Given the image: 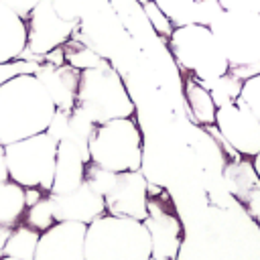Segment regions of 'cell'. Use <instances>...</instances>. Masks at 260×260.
Wrapping results in <instances>:
<instances>
[{
  "label": "cell",
  "instance_id": "6da1fadb",
  "mask_svg": "<svg viewBox=\"0 0 260 260\" xmlns=\"http://www.w3.org/2000/svg\"><path fill=\"white\" fill-rule=\"evenodd\" d=\"M55 104L35 73H22L0 85V146L47 130Z\"/></svg>",
  "mask_w": 260,
  "mask_h": 260
},
{
  "label": "cell",
  "instance_id": "7a4b0ae2",
  "mask_svg": "<svg viewBox=\"0 0 260 260\" xmlns=\"http://www.w3.org/2000/svg\"><path fill=\"white\" fill-rule=\"evenodd\" d=\"M150 236L144 221L102 213L85 228V260H148Z\"/></svg>",
  "mask_w": 260,
  "mask_h": 260
},
{
  "label": "cell",
  "instance_id": "3957f363",
  "mask_svg": "<svg viewBox=\"0 0 260 260\" xmlns=\"http://www.w3.org/2000/svg\"><path fill=\"white\" fill-rule=\"evenodd\" d=\"M77 106H81L95 124L116 118H132L136 110L126 83L110 63L79 73Z\"/></svg>",
  "mask_w": 260,
  "mask_h": 260
},
{
  "label": "cell",
  "instance_id": "277c9868",
  "mask_svg": "<svg viewBox=\"0 0 260 260\" xmlns=\"http://www.w3.org/2000/svg\"><path fill=\"white\" fill-rule=\"evenodd\" d=\"M89 162L112 173L142 167V132L134 118H116L98 124L89 140Z\"/></svg>",
  "mask_w": 260,
  "mask_h": 260
},
{
  "label": "cell",
  "instance_id": "5b68a950",
  "mask_svg": "<svg viewBox=\"0 0 260 260\" xmlns=\"http://www.w3.org/2000/svg\"><path fill=\"white\" fill-rule=\"evenodd\" d=\"M169 43L177 65L183 71H189L199 83L217 79L230 71V63L209 26H175Z\"/></svg>",
  "mask_w": 260,
  "mask_h": 260
},
{
  "label": "cell",
  "instance_id": "8992f818",
  "mask_svg": "<svg viewBox=\"0 0 260 260\" xmlns=\"http://www.w3.org/2000/svg\"><path fill=\"white\" fill-rule=\"evenodd\" d=\"M8 179L20 187H37L49 193L55 173L57 142L47 134H35L2 146Z\"/></svg>",
  "mask_w": 260,
  "mask_h": 260
},
{
  "label": "cell",
  "instance_id": "52a82bcc",
  "mask_svg": "<svg viewBox=\"0 0 260 260\" xmlns=\"http://www.w3.org/2000/svg\"><path fill=\"white\" fill-rule=\"evenodd\" d=\"M24 22L26 47L22 55H35L41 61L47 53L71 39L79 24V16L67 10L63 0H41Z\"/></svg>",
  "mask_w": 260,
  "mask_h": 260
},
{
  "label": "cell",
  "instance_id": "ba28073f",
  "mask_svg": "<svg viewBox=\"0 0 260 260\" xmlns=\"http://www.w3.org/2000/svg\"><path fill=\"white\" fill-rule=\"evenodd\" d=\"M209 28L230 67L260 63V12L223 10Z\"/></svg>",
  "mask_w": 260,
  "mask_h": 260
},
{
  "label": "cell",
  "instance_id": "9c48e42d",
  "mask_svg": "<svg viewBox=\"0 0 260 260\" xmlns=\"http://www.w3.org/2000/svg\"><path fill=\"white\" fill-rule=\"evenodd\" d=\"M150 236V256L160 260H177L183 244V223L175 213L169 197L148 195V213L144 217Z\"/></svg>",
  "mask_w": 260,
  "mask_h": 260
},
{
  "label": "cell",
  "instance_id": "30bf717a",
  "mask_svg": "<svg viewBox=\"0 0 260 260\" xmlns=\"http://www.w3.org/2000/svg\"><path fill=\"white\" fill-rule=\"evenodd\" d=\"M213 126L234 152L248 158L260 152V120L238 100L217 108Z\"/></svg>",
  "mask_w": 260,
  "mask_h": 260
},
{
  "label": "cell",
  "instance_id": "8fae6325",
  "mask_svg": "<svg viewBox=\"0 0 260 260\" xmlns=\"http://www.w3.org/2000/svg\"><path fill=\"white\" fill-rule=\"evenodd\" d=\"M106 213L144 221L148 213V181L142 171L116 173L112 189L104 195Z\"/></svg>",
  "mask_w": 260,
  "mask_h": 260
},
{
  "label": "cell",
  "instance_id": "7c38bea8",
  "mask_svg": "<svg viewBox=\"0 0 260 260\" xmlns=\"http://www.w3.org/2000/svg\"><path fill=\"white\" fill-rule=\"evenodd\" d=\"M85 223L55 221L41 232L32 260H85Z\"/></svg>",
  "mask_w": 260,
  "mask_h": 260
},
{
  "label": "cell",
  "instance_id": "4fadbf2b",
  "mask_svg": "<svg viewBox=\"0 0 260 260\" xmlns=\"http://www.w3.org/2000/svg\"><path fill=\"white\" fill-rule=\"evenodd\" d=\"M51 205H53V215L55 221H79V223H91L95 217L106 213V201L104 195L93 191L85 181L65 193V195H51Z\"/></svg>",
  "mask_w": 260,
  "mask_h": 260
},
{
  "label": "cell",
  "instance_id": "5bb4252c",
  "mask_svg": "<svg viewBox=\"0 0 260 260\" xmlns=\"http://www.w3.org/2000/svg\"><path fill=\"white\" fill-rule=\"evenodd\" d=\"M89 156L69 138H63L57 144V158H55V173L49 193L51 195H65L77 189L85 181V165Z\"/></svg>",
  "mask_w": 260,
  "mask_h": 260
},
{
  "label": "cell",
  "instance_id": "9a60e30c",
  "mask_svg": "<svg viewBox=\"0 0 260 260\" xmlns=\"http://www.w3.org/2000/svg\"><path fill=\"white\" fill-rule=\"evenodd\" d=\"M79 69L71 65H53V63H39L35 75L49 91L57 110L69 112L77 104V85H79Z\"/></svg>",
  "mask_w": 260,
  "mask_h": 260
},
{
  "label": "cell",
  "instance_id": "2e32d148",
  "mask_svg": "<svg viewBox=\"0 0 260 260\" xmlns=\"http://www.w3.org/2000/svg\"><path fill=\"white\" fill-rule=\"evenodd\" d=\"M26 47V22L0 2V63L22 57Z\"/></svg>",
  "mask_w": 260,
  "mask_h": 260
},
{
  "label": "cell",
  "instance_id": "e0dca14e",
  "mask_svg": "<svg viewBox=\"0 0 260 260\" xmlns=\"http://www.w3.org/2000/svg\"><path fill=\"white\" fill-rule=\"evenodd\" d=\"M26 213L24 187L6 179L0 183V228H14Z\"/></svg>",
  "mask_w": 260,
  "mask_h": 260
},
{
  "label": "cell",
  "instance_id": "ac0fdd59",
  "mask_svg": "<svg viewBox=\"0 0 260 260\" xmlns=\"http://www.w3.org/2000/svg\"><path fill=\"white\" fill-rule=\"evenodd\" d=\"M185 102H187V110H189L191 118L197 124H201V126H213L217 106H215L211 93L195 77H191L187 81V85H185Z\"/></svg>",
  "mask_w": 260,
  "mask_h": 260
},
{
  "label": "cell",
  "instance_id": "d6986e66",
  "mask_svg": "<svg viewBox=\"0 0 260 260\" xmlns=\"http://www.w3.org/2000/svg\"><path fill=\"white\" fill-rule=\"evenodd\" d=\"M39 236H41V232L28 228L24 223L10 228L0 246V256H8V258H16V260H32Z\"/></svg>",
  "mask_w": 260,
  "mask_h": 260
},
{
  "label": "cell",
  "instance_id": "ffe728a7",
  "mask_svg": "<svg viewBox=\"0 0 260 260\" xmlns=\"http://www.w3.org/2000/svg\"><path fill=\"white\" fill-rule=\"evenodd\" d=\"M223 179H225L228 189H230L240 201H244L250 191H254L256 187H260V181H258L256 171H254V167H252V158H248V156L230 162V165L223 169Z\"/></svg>",
  "mask_w": 260,
  "mask_h": 260
},
{
  "label": "cell",
  "instance_id": "44dd1931",
  "mask_svg": "<svg viewBox=\"0 0 260 260\" xmlns=\"http://www.w3.org/2000/svg\"><path fill=\"white\" fill-rule=\"evenodd\" d=\"M98 124L91 120V116L81 108V106H73L69 110V116H67V134L65 138H69L71 142H75L87 156H89V140L95 132Z\"/></svg>",
  "mask_w": 260,
  "mask_h": 260
},
{
  "label": "cell",
  "instance_id": "7402d4cb",
  "mask_svg": "<svg viewBox=\"0 0 260 260\" xmlns=\"http://www.w3.org/2000/svg\"><path fill=\"white\" fill-rule=\"evenodd\" d=\"M201 85L211 93V98H213L217 108L236 102L238 95H240V89H242V81L238 77H234L230 71L225 75H221L217 79H211V81H205Z\"/></svg>",
  "mask_w": 260,
  "mask_h": 260
},
{
  "label": "cell",
  "instance_id": "603a6c76",
  "mask_svg": "<svg viewBox=\"0 0 260 260\" xmlns=\"http://www.w3.org/2000/svg\"><path fill=\"white\" fill-rule=\"evenodd\" d=\"M22 219H24V225H28L37 232H45L47 228H51L55 223V215H53V205H51L49 193H45L35 205H30Z\"/></svg>",
  "mask_w": 260,
  "mask_h": 260
},
{
  "label": "cell",
  "instance_id": "cb8c5ba5",
  "mask_svg": "<svg viewBox=\"0 0 260 260\" xmlns=\"http://www.w3.org/2000/svg\"><path fill=\"white\" fill-rule=\"evenodd\" d=\"M154 2L165 12V16L171 20L173 26L191 24V14H193L197 0H154Z\"/></svg>",
  "mask_w": 260,
  "mask_h": 260
},
{
  "label": "cell",
  "instance_id": "d4e9b609",
  "mask_svg": "<svg viewBox=\"0 0 260 260\" xmlns=\"http://www.w3.org/2000/svg\"><path fill=\"white\" fill-rule=\"evenodd\" d=\"M114 181H116V173H112L108 169H102V167H98L93 162L85 165V183L93 191H98L100 195H106L112 189Z\"/></svg>",
  "mask_w": 260,
  "mask_h": 260
},
{
  "label": "cell",
  "instance_id": "484cf974",
  "mask_svg": "<svg viewBox=\"0 0 260 260\" xmlns=\"http://www.w3.org/2000/svg\"><path fill=\"white\" fill-rule=\"evenodd\" d=\"M238 102L244 104L260 120V75H254V77L242 81V89H240Z\"/></svg>",
  "mask_w": 260,
  "mask_h": 260
},
{
  "label": "cell",
  "instance_id": "4316f807",
  "mask_svg": "<svg viewBox=\"0 0 260 260\" xmlns=\"http://www.w3.org/2000/svg\"><path fill=\"white\" fill-rule=\"evenodd\" d=\"M65 63L83 71V69H89V67H100V65H106L108 61L104 57H100L95 51L87 49V47H79L71 53H65Z\"/></svg>",
  "mask_w": 260,
  "mask_h": 260
},
{
  "label": "cell",
  "instance_id": "83f0119b",
  "mask_svg": "<svg viewBox=\"0 0 260 260\" xmlns=\"http://www.w3.org/2000/svg\"><path fill=\"white\" fill-rule=\"evenodd\" d=\"M142 10H144L146 20L150 22V26L154 28V32H156V35H160V37H171V35H173L175 26H173V24H171V20L165 16V12L156 6V2H154V0L144 2V4H142Z\"/></svg>",
  "mask_w": 260,
  "mask_h": 260
},
{
  "label": "cell",
  "instance_id": "f1b7e54d",
  "mask_svg": "<svg viewBox=\"0 0 260 260\" xmlns=\"http://www.w3.org/2000/svg\"><path fill=\"white\" fill-rule=\"evenodd\" d=\"M223 12L221 4L217 0H197L193 14H191V24H201V26H211V22Z\"/></svg>",
  "mask_w": 260,
  "mask_h": 260
},
{
  "label": "cell",
  "instance_id": "f546056e",
  "mask_svg": "<svg viewBox=\"0 0 260 260\" xmlns=\"http://www.w3.org/2000/svg\"><path fill=\"white\" fill-rule=\"evenodd\" d=\"M41 61H28V59H12V61H6V63H0V85L6 83L8 79L16 77V75H22V73H35L37 67H39Z\"/></svg>",
  "mask_w": 260,
  "mask_h": 260
},
{
  "label": "cell",
  "instance_id": "4dcf8cb0",
  "mask_svg": "<svg viewBox=\"0 0 260 260\" xmlns=\"http://www.w3.org/2000/svg\"><path fill=\"white\" fill-rule=\"evenodd\" d=\"M67 116H69V112H65V110H55V114H53V118H51V122H49V126H47V134L59 144L63 138H65V134H67Z\"/></svg>",
  "mask_w": 260,
  "mask_h": 260
},
{
  "label": "cell",
  "instance_id": "1f68e13d",
  "mask_svg": "<svg viewBox=\"0 0 260 260\" xmlns=\"http://www.w3.org/2000/svg\"><path fill=\"white\" fill-rule=\"evenodd\" d=\"M230 12H260V0H217Z\"/></svg>",
  "mask_w": 260,
  "mask_h": 260
},
{
  "label": "cell",
  "instance_id": "d6a6232c",
  "mask_svg": "<svg viewBox=\"0 0 260 260\" xmlns=\"http://www.w3.org/2000/svg\"><path fill=\"white\" fill-rule=\"evenodd\" d=\"M4 6H8L14 14H18L22 20L28 18V14L32 12V8L41 2V0H0Z\"/></svg>",
  "mask_w": 260,
  "mask_h": 260
},
{
  "label": "cell",
  "instance_id": "836d02e7",
  "mask_svg": "<svg viewBox=\"0 0 260 260\" xmlns=\"http://www.w3.org/2000/svg\"><path fill=\"white\" fill-rule=\"evenodd\" d=\"M230 73L234 77H238L240 81H246L254 75H260V63H248V65H236V67H230Z\"/></svg>",
  "mask_w": 260,
  "mask_h": 260
},
{
  "label": "cell",
  "instance_id": "e575fe53",
  "mask_svg": "<svg viewBox=\"0 0 260 260\" xmlns=\"http://www.w3.org/2000/svg\"><path fill=\"white\" fill-rule=\"evenodd\" d=\"M244 205H246V209H248V213L260 223V187H256L254 191H250L248 193V197L242 201Z\"/></svg>",
  "mask_w": 260,
  "mask_h": 260
},
{
  "label": "cell",
  "instance_id": "d590c367",
  "mask_svg": "<svg viewBox=\"0 0 260 260\" xmlns=\"http://www.w3.org/2000/svg\"><path fill=\"white\" fill-rule=\"evenodd\" d=\"M8 179V169H6V162H4V152H2V146H0V183Z\"/></svg>",
  "mask_w": 260,
  "mask_h": 260
},
{
  "label": "cell",
  "instance_id": "8d00e7d4",
  "mask_svg": "<svg viewBox=\"0 0 260 260\" xmlns=\"http://www.w3.org/2000/svg\"><path fill=\"white\" fill-rule=\"evenodd\" d=\"M252 167H254V171H256V177H258V181H260V152L252 156Z\"/></svg>",
  "mask_w": 260,
  "mask_h": 260
},
{
  "label": "cell",
  "instance_id": "74e56055",
  "mask_svg": "<svg viewBox=\"0 0 260 260\" xmlns=\"http://www.w3.org/2000/svg\"><path fill=\"white\" fill-rule=\"evenodd\" d=\"M0 260H16V258H8V256H0Z\"/></svg>",
  "mask_w": 260,
  "mask_h": 260
},
{
  "label": "cell",
  "instance_id": "f35d334b",
  "mask_svg": "<svg viewBox=\"0 0 260 260\" xmlns=\"http://www.w3.org/2000/svg\"><path fill=\"white\" fill-rule=\"evenodd\" d=\"M138 4H144V2H150V0H136Z\"/></svg>",
  "mask_w": 260,
  "mask_h": 260
},
{
  "label": "cell",
  "instance_id": "ab89813d",
  "mask_svg": "<svg viewBox=\"0 0 260 260\" xmlns=\"http://www.w3.org/2000/svg\"><path fill=\"white\" fill-rule=\"evenodd\" d=\"M148 260H160V258H152V256H150V258H148Z\"/></svg>",
  "mask_w": 260,
  "mask_h": 260
},
{
  "label": "cell",
  "instance_id": "60d3db41",
  "mask_svg": "<svg viewBox=\"0 0 260 260\" xmlns=\"http://www.w3.org/2000/svg\"><path fill=\"white\" fill-rule=\"evenodd\" d=\"M0 232H2V228H0Z\"/></svg>",
  "mask_w": 260,
  "mask_h": 260
}]
</instances>
